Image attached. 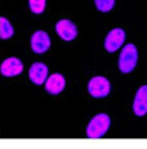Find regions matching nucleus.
<instances>
[{
	"label": "nucleus",
	"instance_id": "nucleus-1",
	"mask_svg": "<svg viewBox=\"0 0 147 149\" xmlns=\"http://www.w3.org/2000/svg\"><path fill=\"white\" fill-rule=\"evenodd\" d=\"M111 120L107 114H97L91 120L87 128V136L89 139H100L108 130Z\"/></svg>",
	"mask_w": 147,
	"mask_h": 149
},
{
	"label": "nucleus",
	"instance_id": "nucleus-2",
	"mask_svg": "<svg viewBox=\"0 0 147 149\" xmlns=\"http://www.w3.org/2000/svg\"><path fill=\"white\" fill-rule=\"evenodd\" d=\"M136 61H138L136 47H135L134 45L124 46V49L122 50L120 56H119V69H120V71L124 73V74L131 73V71L135 69Z\"/></svg>",
	"mask_w": 147,
	"mask_h": 149
},
{
	"label": "nucleus",
	"instance_id": "nucleus-3",
	"mask_svg": "<svg viewBox=\"0 0 147 149\" xmlns=\"http://www.w3.org/2000/svg\"><path fill=\"white\" fill-rule=\"evenodd\" d=\"M109 90H111L109 81L104 77H93L88 83V91L95 98L107 97L109 94Z\"/></svg>",
	"mask_w": 147,
	"mask_h": 149
},
{
	"label": "nucleus",
	"instance_id": "nucleus-4",
	"mask_svg": "<svg viewBox=\"0 0 147 149\" xmlns=\"http://www.w3.org/2000/svg\"><path fill=\"white\" fill-rule=\"evenodd\" d=\"M124 39H126V32L122 28H113L105 38V50L108 52H115L116 50H119L122 47V45L124 43Z\"/></svg>",
	"mask_w": 147,
	"mask_h": 149
},
{
	"label": "nucleus",
	"instance_id": "nucleus-5",
	"mask_svg": "<svg viewBox=\"0 0 147 149\" xmlns=\"http://www.w3.org/2000/svg\"><path fill=\"white\" fill-rule=\"evenodd\" d=\"M56 31L60 35V38L66 42L73 40L77 36V27L73 22H70L69 19H62L56 24Z\"/></svg>",
	"mask_w": 147,
	"mask_h": 149
},
{
	"label": "nucleus",
	"instance_id": "nucleus-6",
	"mask_svg": "<svg viewBox=\"0 0 147 149\" xmlns=\"http://www.w3.org/2000/svg\"><path fill=\"white\" fill-rule=\"evenodd\" d=\"M50 47V36L47 32L39 30L31 36V49L35 54H43Z\"/></svg>",
	"mask_w": 147,
	"mask_h": 149
},
{
	"label": "nucleus",
	"instance_id": "nucleus-7",
	"mask_svg": "<svg viewBox=\"0 0 147 149\" xmlns=\"http://www.w3.org/2000/svg\"><path fill=\"white\" fill-rule=\"evenodd\" d=\"M23 71V63L18 58H7L0 66V73L4 77H16Z\"/></svg>",
	"mask_w": 147,
	"mask_h": 149
},
{
	"label": "nucleus",
	"instance_id": "nucleus-8",
	"mask_svg": "<svg viewBox=\"0 0 147 149\" xmlns=\"http://www.w3.org/2000/svg\"><path fill=\"white\" fill-rule=\"evenodd\" d=\"M47 73H49V69H47L45 63L35 62L32 63V66L28 70V77L35 85H42V83H45L46 78H47Z\"/></svg>",
	"mask_w": 147,
	"mask_h": 149
},
{
	"label": "nucleus",
	"instance_id": "nucleus-9",
	"mask_svg": "<svg viewBox=\"0 0 147 149\" xmlns=\"http://www.w3.org/2000/svg\"><path fill=\"white\" fill-rule=\"evenodd\" d=\"M45 89L50 94H60L65 89V78L60 73H54L45 81Z\"/></svg>",
	"mask_w": 147,
	"mask_h": 149
},
{
	"label": "nucleus",
	"instance_id": "nucleus-10",
	"mask_svg": "<svg viewBox=\"0 0 147 149\" xmlns=\"http://www.w3.org/2000/svg\"><path fill=\"white\" fill-rule=\"evenodd\" d=\"M134 113L139 117L147 113V86H140L134 101Z\"/></svg>",
	"mask_w": 147,
	"mask_h": 149
},
{
	"label": "nucleus",
	"instance_id": "nucleus-11",
	"mask_svg": "<svg viewBox=\"0 0 147 149\" xmlns=\"http://www.w3.org/2000/svg\"><path fill=\"white\" fill-rule=\"evenodd\" d=\"M14 35V27L11 26L7 17H0V38L10 39Z\"/></svg>",
	"mask_w": 147,
	"mask_h": 149
},
{
	"label": "nucleus",
	"instance_id": "nucleus-12",
	"mask_svg": "<svg viewBox=\"0 0 147 149\" xmlns=\"http://www.w3.org/2000/svg\"><path fill=\"white\" fill-rule=\"evenodd\" d=\"M28 6H30V10H31L34 14L39 15L45 11L46 0H28Z\"/></svg>",
	"mask_w": 147,
	"mask_h": 149
},
{
	"label": "nucleus",
	"instance_id": "nucleus-13",
	"mask_svg": "<svg viewBox=\"0 0 147 149\" xmlns=\"http://www.w3.org/2000/svg\"><path fill=\"white\" fill-rule=\"evenodd\" d=\"M95 4L98 11L101 12H108L115 6V0H95Z\"/></svg>",
	"mask_w": 147,
	"mask_h": 149
}]
</instances>
